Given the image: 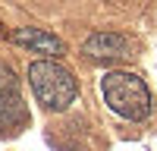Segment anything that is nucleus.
Segmentation results:
<instances>
[{
    "label": "nucleus",
    "mask_w": 157,
    "mask_h": 151,
    "mask_svg": "<svg viewBox=\"0 0 157 151\" xmlns=\"http://www.w3.org/2000/svg\"><path fill=\"white\" fill-rule=\"evenodd\" d=\"M101 91L113 113H120V117L132 120V123L145 120L151 113V91L135 72H123V69L107 72L101 79Z\"/></svg>",
    "instance_id": "obj_1"
},
{
    "label": "nucleus",
    "mask_w": 157,
    "mask_h": 151,
    "mask_svg": "<svg viewBox=\"0 0 157 151\" xmlns=\"http://www.w3.org/2000/svg\"><path fill=\"white\" fill-rule=\"evenodd\" d=\"M29 85L35 98L50 110H66L75 101V79L57 60H35L29 66Z\"/></svg>",
    "instance_id": "obj_2"
},
{
    "label": "nucleus",
    "mask_w": 157,
    "mask_h": 151,
    "mask_svg": "<svg viewBox=\"0 0 157 151\" xmlns=\"http://www.w3.org/2000/svg\"><path fill=\"white\" fill-rule=\"evenodd\" d=\"M25 123V107L19 98V79L10 66L0 63V132H16Z\"/></svg>",
    "instance_id": "obj_3"
},
{
    "label": "nucleus",
    "mask_w": 157,
    "mask_h": 151,
    "mask_svg": "<svg viewBox=\"0 0 157 151\" xmlns=\"http://www.w3.org/2000/svg\"><path fill=\"white\" fill-rule=\"evenodd\" d=\"M82 50L91 60H123L132 54V41L120 32H94Z\"/></svg>",
    "instance_id": "obj_4"
},
{
    "label": "nucleus",
    "mask_w": 157,
    "mask_h": 151,
    "mask_svg": "<svg viewBox=\"0 0 157 151\" xmlns=\"http://www.w3.org/2000/svg\"><path fill=\"white\" fill-rule=\"evenodd\" d=\"M13 41L29 47V50H35V54H54V57L66 54V44H63L57 35H47L41 29H16L13 32Z\"/></svg>",
    "instance_id": "obj_5"
}]
</instances>
